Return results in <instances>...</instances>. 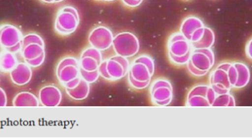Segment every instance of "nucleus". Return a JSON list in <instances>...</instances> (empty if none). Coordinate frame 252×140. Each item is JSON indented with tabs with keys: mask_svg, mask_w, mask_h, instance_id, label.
I'll use <instances>...</instances> for the list:
<instances>
[{
	"mask_svg": "<svg viewBox=\"0 0 252 140\" xmlns=\"http://www.w3.org/2000/svg\"><path fill=\"white\" fill-rule=\"evenodd\" d=\"M80 16L78 10L73 6L62 7L56 16L55 29L62 35H69L78 29Z\"/></svg>",
	"mask_w": 252,
	"mask_h": 140,
	"instance_id": "obj_1",
	"label": "nucleus"
},
{
	"mask_svg": "<svg viewBox=\"0 0 252 140\" xmlns=\"http://www.w3.org/2000/svg\"><path fill=\"white\" fill-rule=\"evenodd\" d=\"M112 47L117 55L130 58L139 52L140 44L134 34L123 32L114 36Z\"/></svg>",
	"mask_w": 252,
	"mask_h": 140,
	"instance_id": "obj_2",
	"label": "nucleus"
},
{
	"mask_svg": "<svg viewBox=\"0 0 252 140\" xmlns=\"http://www.w3.org/2000/svg\"><path fill=\"white\" fill-rule=\"evenodd\" d=\"M150 85V95L154 105L167 107L171 104L173 99V88L170 81L164 78H158Z\"/></svg>",
	"mask_w": 252,
	"mask_h": 140,
	"instance_id": "obj_3",
	"label": "nucleus"
},
{
	"mask_svg": "<svg viewBox=\"0 0 252 140\" xmlns=\"http://www.w3.org/2000/svg\"><path fill=\"white\" fill-rule=\"evenodd\" d=\"M216 95L211 86L198 85L188 93L186 106L188 107H211Z\"/></svg>",
	"mask_w": 252,
	"mask_h": 140,
	"instance_id": "obj_4",
	"label": "nucleus"
},
{
	"mask_svg": "<svg viewBox=\"0 0 252 140\" xmlns=\"http://www.w3.org/2000/svg\"><path fill=\"white\" fill-rule=\"evenodd\" d=\"M56 76L62 85L80 77L79 60L73 57L62 59L56 68Z\"/></svg>",
	"mask_w": 252,
	"mask_h": 140,
	"instance_id": "obj_5",
	"label": "nucleus"
},
{
	"mask_svg": "<svg viewBox=\"0 0 252 140\" xmlns=\"http://www.w3.org/2000/svg\"><path fill=\"white\" fill-rule=\"evenodd\" d=\"M113 39L114 35L110 29L106 26H99L91 31L88 41L90 47L103 51L112 47Z\"/></svg>",
	"mask_w": 252,
	"mask_h": 140,
	"instance_id": "obj_6",
	"label": "nucleus"
},
{
	"mask_svg": "<svg viewBox=\"0 0 252 140\" xmlns=\"http://www.w3.org/2000/svg\"><path fill=\"white\" fill-rule=\"evenodd\" d=\"M106 60V70L112 81L120 80L128 73L130 65L126 57L116 54Z\"/></svg>",
	"mask_w": 252,
	"mask_h": 140,
	"instance_id": "obj_7",
	"label": "nucleus"
},
{
	"mask_svg": "<svg viewBox=\"0 0 252 140\" xmlns=\"http://www.w3.org/2000/svg\"><path fill=\"white\" fill-rule=\"evenodd\" d=\"M189 61L198 70L209 72L214 66L215 54L210 48H192Z\"/></svg>",
	"mask_w": 252,
	"mask_h": 140,
	"instance_id": "obj_8",
	"label": "nucleus"
},
{
	"mask_svg": "<svg viewBox=\"0 0 252 140\" xmlns=\"http://www.w3.org/2000/svg\"><path fill=\"white\" fill-rule=\"evenodd\" d=\"M102 62V51L94 47H88L81 53L79 59L80 69L86 71H94L98 70L99 66Z\"/></svg>",
	"mask_w": 252,
	"mask_h": 140,
	"instance_id": "obj_9",
	"label": "nucleus"
},
{
	"mask_svg": "<svg viewBox=\"0 0 252 140\" xmlns=\"http://www.w3.org/2000/svg\"><path fill=\"white\" fill-rule=\"evenodd\" d=\"M191 43L180 32L172 34L167 41L168 54L183 57L192 51Z\"/></svg>",
	"mask_w": 252,
	"mask_h": 140,
	"instance_id": "obj_10",
	"label": "nucleus"
},
{
	"mask_svg": "<svg viewBox=\"0 0 252 140\" xmlns=\"http://www.w3.org/2000/svg\"><path fill=\"white\" fill-rule=\"evenodd\" d=\"M22 40V32L16 26L6 24L0 27V46L4 49L13 47Z\"/></svg>",
	"mask_w": 252,
	"mask_h": 140,
	"instance_id": "obj_11",
	"label": "nucleus"
},
{
	"mask_svg": "<svg viewBox=\"0 0 252 140\" xmlns=\"http://www.w3.org/2000/svg\"><path fill=\"white\" fill-rule=\"evenodd\" d=\"M62 91L53 85H47L39 91V101L44 107H57L62 102Z\"/></svg>",
	"mask_w": 252,
	"mask_h": 140,
	"instance_id": "obj_12",
	"label": "nucleus"
},
{
	"mask_svg": "<svg viewBox=\"0 0 252 140\" xmlns=\"http://www.w3.org/2000/svg\"><path fill=\"white\" fill-rule=\"evenodd\" d=\"M32 78L31 66L27 63H19L10 71V79L16 85L22 86L26 85Z\"/></svg>",
	"mask_w": 252,
	"mask_h": 140,
	"instance_id": "obj_13",
	"label": "nucleus"
},
{
	"mask_svg": "<svg viewBox=\"0 0 252 140\" xmlns=\"http://www.w3.org/2000/svg\"><path fill=\"white\" fill-rule=\"evenodd\" d=\"M204 23L199 18L188 16L182 22L179 32L190 42L193 34L200 28L204 27Z\"/></svg>",
	"mask_w": 252,
	"mask_h": 140,
	"instance_id": "obj_14",
	"label": "nucleus"
},
{
	"mask_svg": "<svg viewBox=\"0 0 252 140\" xmlns=\"http://www.w3.org/2000/svg\"><path fill=\"white\" fill-rule=\"evenodd\" d=\"M127 74L139 82L151 81V78L154 76L145 64L136 62H133L130 65Z\"/></svg>",
	"mask_w": 252,
	"mask_h": 140,
	"instance_id": "obj_15",
	"label": "nucleus"
},
{
	"mask_svg": "<svg viewBox=\"0 0 252 140\" xmlns=\"http://www.w3.org/2000/svg\"><path fill=\"white\" fill-rule=\"evenodd\" d=\"M210 82V86L217 87L222 89L230 90L232 88L227 71L222 69H217L211 73Z\"/></svg>",
	"mask_w": 252,
	"mask_h": 140,
	"instance_id": "obj_16",
	"label": "nucleus"
},
{
	"mask_svg": "<svg viewBox=\"0 0 252 140\" xmlns=\"http://www.w3.org/2000/svg\"><path fill=\"white\" fill-rule=\"evenodd\" d=\"M66 93L72 99L75 101L85 100L90 95V84L81 78L79 84L72 89L66 88Z\"/></svg>",
	"mask_w": 252,
	"mask_h": 140,
	"instance_id": "obj_17",
	"label": "nucleus"
},
{
	"mask_svg": "<svg viewBox=\"0 0 252 140\" xmlns=\"http://www.w3.org/2000/svg\"><path fill=\"white\" fill-rule=\"evenodd\" d=\"M13 104L15 107H38L39 101L33 94L22 92L16 95Z\"/></svg>",
	"mask_w": 252,
	"mask_h": 140,
	"instance_id": "obj_18",
	"label": "nucleus"
},
{
	"mask_svg": "<svg viewBox=\"0 0 252 140\" xmlns=\"http://www.w3.org/2000/svg\"><path fill=\"white\" fill-rule=\"evenodd\" d=\"M215 41H216V36H215L213 29L205 26L204 34H203L201 39L198 42L192 43L191 45L193 49L210 48L214 44Z\"/></svg>",
	"mask_w": 252,
	"mask_h": 140,
	"instance_id": "obj_19",
	"label": "nucleus"
},
{
	"mask_svg": "<svg viewBox=\"0 0 252 140\" xmlns=\"http://www.w3.org/2000/svg\"><path fill=\"white\" fill-rule=\"evenodd\" d=\"M234 65H235L238 72V82H237L236 85H235L234 88H244L248 85L250 81V77H251L250 69L244 63H234Z\"/></svg>",
	"mask_w": 252,
	"mask_h": 140,
	"instance_id": "obj_20",
	"label": "nucleus"
},
{
	"mask_svg": "<svg viewBox=\"0 0 252 140\" xmlns=\"http://www.w3.org/2000/svg\"><path fill=\"white\" fill-rule=\"evenodd\" d=\"M17 65V60L13 53L4 51L0 53V70L11 71Z\"/></svg>",
	"mask_w": 252,
	"mask_h": 140,
	"instance_id": "obj_21",
	"label": "nucleus"
},
{
	"mask_svg": "<svg viewBox=\"0 0 252 140\" xmlns=\"http://www.w3.org/2000/svg\"><path fill=\"white\" fill-rule=\"evenodd\" d=\"M45 52L44 47L37 44H30L22 49V54L25 60H32L36 58Z\"/></svg>",
	"mask_w": 252,
	"mask_h": 140,
	"instance_id": "obj_22",
	"label": "nucleus"
},
{
	"mask_svg": "<svg viewBox=\"0 0 252 140\" xmlns=\"http://www.w3.org/2000/svg\"><path fill=\"white\" fill-rule=\"evenodd\" d=\"M235 98L229 93L222 94L216 96L212 107H235Z\"/></svg>",
	"mask_w": 252,
	"mask_h": 140,
	"instance_id": "obj_23",
	"label": "nucleus"
},
{
	"mask_svg": "<svg viewBox=\"0 0 252 140\" xmlns=\"http://www.w3.org/2000/svg\"><path fill=\"white\" fill-rule=\"evenodd\" d=\"M22 48L32 44H39V45L44 47V40L38 34L35 33L28 34V35H25L24 38H22Z\"/></svg>",
	"mask_w": 252,
	"mask_h": 140,
	"instance_id": "obj_24",
	"label": "nucleus"
},
{
	"mask_svg": "<svg viewBox=\"0 0 252 140\" xmlns=\"http://www.w3.org/2000/svg\"><path fill=\"white\" fill-rule=\"evenodd\" d=\"M80 76L86 82L89 84H93L97 82V79L100 77V73L98 70H94V71H86L83 69H80Z\"/></svg>",
	"mask_w": 252,
	"mask_h": 140,
	"instance_id": "obj_25",
	"label": "nucleus"
},
{
	"mask_svg": "<svg viewBox=\"0 0 252 140\" xmlns=\"http://www.w3.org/2000/svg\"><path fill=\"white\" fill-rule=\"evenodd\" d=\"M133 62L143 63L148 68L151 73L153 75L154 74V72H155V63H154V60L150 56L145 55V54L139 56Z\"/></svg>",
	"mask_w": 252,
	"mask_h": 140,
	"instance_id": "obj_26",
	"label": "nucleus"
},
{
	"mask_svg": "<svg viewBox=\"0 0 252 140\" xmlns=\"http://www.w3.org/2000/svg\"><path fill=\"white\" fill-rule=\"evenodd\" d=\"M191 53H192V51L188 53L186 55L183 56V57H176V56L168 54L169 60L173 64L176 65V66H184V65L188 64V62L189 61Z\"/></svg>",
	"mask_w": 252,
	"mask_h": 140,
	"instance_id": "obj_27",
	"label": "nucleus"
},
{
	"mask_svg": "<svg viewBox=\"0 0 252 140\" xmlns=\"http://www.w3.org/2000/svg\"><path fill=\"white\" fill-rule=\"evenodd\" d=\"M127 81H128L129 85L136 90H144L145 88H148L151 85V81H148V82H139L136 79L132 78L130 75L127 74Z\"/></svg>",
	"mask_w": 252,
	"mask_h": 140,
	"instance_id": "obj_28",
	"label": "nucleus"
},
{
	"mask_svg": "<svg viewBox=\"0 0 252 140\" xmlns=\"http://www.w3.org/2000/svg\"><path fill=\"white\" fill-rule=\"evenodd\" d=\"M227 73L232 88H234L235 85H236L238 79V72L235 65L232 64V66H230L229 70H228Z\"/></svg>",
	"mask_w": 252,
	"mask_h": 140,
	"instance_id": "obj_29",
	"label": "nucleus"
},
{
	"mask_svg": "<svg viewBox=\"0 0 252 140\" xmlns=\"http://www.w3.org/2000/svg\"><path fill=\"white\" fill-rule=\"evenodd\" d=\"M44 59H45V52L43 53L39 57H36L32 60H25L27 64L31 67L36 68L38 66H41L44 63Z\"/></svg>",
	"mask_w": 252,
	"mask_h": 140,
	"instance_id": "obj_30",
	"label": "nucleus"
},
{
	"mask_svg": "<svg viewBox=\"0 0 252 140\" xmlns=\"http://www.w3.org/2000/svg\"><path fill=\"white\" fill-rule=\"evenodd\" d=\"M187 68H188V71L194 76L201 77V76H205L208 73V71H201V70H198L196 68L194 67L193 65L191 63L190 61L188 62V64H187Z\"/></svg>",
	"mask_w": 252,
	"mask_h": 140,
	"instance_id": "obj_31",
	"label": "nucleus"
},
{
	"mask_svg": "<svg viewBox=\"0 0 252 140\" xmlns=\"http://www.w3.org/2000/svg\"><path fill=\"white\" fill-rule=\"evenodd\" d=\"M106 63H107V60H103L98 68L99 73H100V76L106 80L112 81V78L110 77L109 73H108L107 70H106Z\"/></svg>",
	"mask_w": 252,
	"mask_h": 140,
	"instance_id": "obj_32",
	"label": "nucleus"
},
{
	"mask_svg": "<svg viewBox=\"0 0 252 140\" xmlns=\"http://www.w3.org/2000/svg\"><path fill=\"white\" fill-rule=\"evenodd\" d=\"M121 1H122V2L124 3L126 6L128 7H131V8L139 7L142 3V1H135V0H121Z\"/></svg>",
	"mask_w": 252,
	"mask_h": 140,
	"instance_id": "obj_33",
	"label": "nucleus"
},
{
	"mask_svg": "<svg viewBox=\"0 0 252 140\" xmlns=\"http://www.w3.org/2000/svg\"><path fill=\"white\" fill-rule=\"evenodd\" d=\"M81 79V77L80 76V77L76 78V79L70 81V82H68V83L65 84L63 87H64L65 89H66V88H67V89H72V88H75V87L79 84Z\"/></svg>",
	"mask_w": 252,
	"mask_h": 140,
	"instance_id": "obj_34",
	"label": "nucleus"
},
{
	"mask_svg": "<svg viewBox=\"0 0 252 140\" xmlns=\"http://www.w3.org/2000/svg\"><path fill=\"white\" fill-rule=\"evenodd\" d=\"M22 49V41L21 42L18 43L16 45L13 46L12 47H9V48H6V51H9V52L13 53V54H15V53L19 52Z\"/></svg>",
	"mask_w": 252,
	"mask_h": 140,
	"instance_id": "obj_35",
	"label": "nucleus"
},
{
	"mask_svg": "<svg viewBox=\"0 0 252 140\" xmlns=\"http://www.w3.org/2000/svg\"><path fill=\"white\" fill-rule=\"evenodd\" d=\"M7 105V96L5 92L0 88V107H5Z\"/></svg>",
	"mask_w": 252,
	"mask_h": 140,
	"instance_id": "obj_36",
	"label": "nucleus"
},
{
	"mask_svg": "<svg viewBox=\"0 0 252 140\" xmlns=\"http://www.w3.org/2000/svg\"><path fill=\"white\" fill-rule=\"evenodd\" d=\"M247 54L252 60V39L249 42L247 47Z\"/></svg>",
	"mask_w": 252,
	"mask_h": 140,
	"instance_id": "obj_37",
	"label": "nucleus"
},
{
	"mask_svg": "<svg viewBox=\"0 0 252 140\" xmlns=\"http://www.w3.org/2000/svg\"><path fill=\"white\" fill-rule=\"evenodd\" d=\"M232 66V63H224L220 64L217 69H222V70H226V71H228L230 66Z\"/></svg>",
	"mask_w": 252,
	"mask_h": 140,
	"instance_id": "obj_38",
	"label": "nucleus"
},
{
	"mask_svg": "<svg viewBox=\"0 0 252 140\" xmlns=\"http://www.w3.org/2000/svg\"><path fill=\"white\" fill-rule=\"evenodd\" d=\"M41 1L46 3H56V1H57V0H41Z\"/></svg>",
	"mask_w": 252,
	"mask_h": 140,
	"instance_id": "obj_39",
	"label": "nucleus"
},
{
	"mask_svg": "<svg viewBox=\"0 0 252 140\" xmlns=\"http://www.w3.org/2000/svg\"><path fill=\"white\" fill-rule=\"evenodd\" d=\"M63 1V0H57V1H56V3L62 2V1Z\"/></svg>",
	"mask_w": 252,
	"mask_h": 140,
	"instance_id": "obj_40",
	"label": "nucleus"
},
{
	"mask_svg": "<svg viewBox=\"0 0 252 140\" xmlns=\"http://www.w3.org/2000/svg\"><path fill=\"white\" fill-rule=\"evenodd\" d=\"M115 0H105V1H114Z\"/></svg>",
	"mask_w": 252,
	"mask_h": 140,
	"instance_id": "obj_41",
	"label": "nucleus"
},
{
	"mask_svg": "<svg viewBox=\"0 0 252 140\" xmlns=\"http://www.w3.org/2000/svg\"><path fill=\"white\" fill-rule=\"evenodd\" d=\"M135 1H143V0H135Z\"/></svg>",
	"mask_w": 252,
	"mask_h": 140,
	"instance_id": "obj_42",
	"label": "nucleus"
},
{
	"mask_svg": "<svg viewBox=\"0 0 252 140\" xmlns=\"http://www.w3.org/2000/svg\"><path fill=\"white\" fill-rule=\"evenodd\" d=\"M99 1H105V0H99Z\"/></svg>",
	"mask_w": 252,
	"mask_h": 140,
	"instance_id": "obj_43",
	"label": "nucleus"
},
{
	"mask_svg": "<svg viewBox=\"0 0 252 140\" xmlns=\"http://www.w3.org/2000/svg\"><path fill=\"white\" fill-rule=\"evenodd\" d=\"M185 1H189V0H185Z\"/></svg>",
	"mask_w": 252,
	"mask_h": 140,
	"instance_id": "obj_44",
	"label": "nucleus"
},
{
	"mask_svg": "<svg viewBox=\"0 0 252 140\" xmlns=\"http://www.w3.org/2000/svg\"><path fill=\"white\" fill-rule=\"evenodd\" d=\"M98 1H99V0H98Z\"/></svg>",
	"mask_w": 252,
	"mask_h": 140,
	"instance_id": "obj_45",
	"label": "nucleus"
}]
</instances>
